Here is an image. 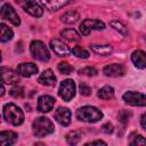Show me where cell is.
Segmentation results:
<instances>
[{"mask_svg":"<svg viewBox=\"0 0 146 146\" xmlns=\"http://www.w3.org/2000/svg\"><path fill=\"white\" fill-rule=\"evenodd\" d=\"M2 114H3L5 120L13 125H19L24 121V114L22 110L13 103H8L3 106Z\"/></svg>","mask_w":146,"mask_h":146,"instance_id":"6da1fadb","label":"cell"},{"mask_svg":"<svg viewBox=\"0 0 146 146\" xmlns=\"http://www.w3.org/2000/svg\"><path fill=\"white\" fill-rule=\"evenodd\" d=\"M55 128L52 122L46 116L36 117L32 123V131L36 137H46L47 135L54 132Z\"/></svg>","mask_w":146,"mask_h":146,"instance_id":"7a4b0ae2","label":"cell"},{"mask_svg":"<svg viewBox=\"0 0 146 146\" xmlns=\"http://www.w3.org/2000/svg\"><path fill=\"white\" fill-rule=\"evenodd\" d=\"M76 117L80 121H83V122L95 123V122H98L103 117V113L97 107L83 106V107H80L76 111Z\"/></svg>","mask_w":146,"mask_h":146,"instance_id":"3957f363","label":"cell"},{"mask_svg":"<svg viewBox=\"0 0 146 146\" xmlns=\"http://www.w3.org/2000/svg\"><path fill=\"white\" fill-rule=\"evenodd\" d=\"M30 51L33 58L41 60V62H48L50 58L49 50L46 47V44L40 40H34L30 44Z\"/></svg>","mask_w":146,"mask_h":146,"instance_id":"277c9868","label":"cell"},{"mask_svg":"<svg viewBox=\"0 0 146 146\" xmlns=\"http://www.w3.org/2000/svg\"><path fill=\"white\" fill-rule=\"evenodd\" d=\"M58 95L65 100V102H70L74 95H75V83L73 80L71 79H66L64 81H62L59 89H58Z\"/></svg>","mask_w":146,"mask_h":146,"instance_id":"5b68a950","label":"cell"},{"mask_svg":"<svg viewBox=\"0 0 146 146\" xmlns=\"http://www.w3.org/2000/svg\"><path fill=\"white\" fill-rule=\"evenodd\" d=\"M123 100L131 106H146V96L137 91H127L122 96Z\"/></svg>","mask_w":146,"mask_h":146,"instance_id":"8992f818","label":"cell"},{"mask_svg":"<svg viewBox=\"0 0 146 146\" xmlns=\"http://www.w3.org/2000/svg\"><path fill=\"white\" fill-rule=\"evenodd\" d=\"M105 24L98 19H84L80 24V32L83 35H88L94 30H104Z\"/></svg>","mask_w":146,"mask_h":146,"instance_id":"52a82bcc","label":"cell"},{"mask_svg":"<svg viewBox=\"0 0 146 146\" xmlns=\"http://www.w3.org/2000/svg\"><path fill=\"white\" fill-rule=\"evenodd\" d=\"M1 18L11 22L14 25H19L21 24L19 16L17 15L15 9L9 3H3L2 5V7H1Z\"/></svg>","mask_w":146,"mask_h":146,"instance_id":"ba28073f","label":"cell"},{"mask_svg":"<svg viewBox=\"0 0 146 146\" xmlns=\"http://www.w3.org/2000/svg\"><path fill=\"white\" fill-rule=\"evenodd\" d=\"M16 73L23 78H30L38 73V66L33 63H22L16 67Z\"/></svg>","mask_w":146,"mask_h":146,"instance_id":"9c48e42d","label":"cell"},{"mask_svg":"<svg viewBox=\"0 0 146 146\" xmlns=\"http://www.w3.org/2000/svg\"><path fill=\"white\" fill-rule=\"evenodd\" d=\"M103 73L106 75V76H111V78H119V76H122L124 75L125 73V67L122 65V64H110L107 66L104 67L103 70Z\"/></svg>","mask_w":146,"mask_h":146,"instance_id":"30bf717a","label":"cell"},{"mask_svg":"<svg viewBox=\"0 0 146 146\" xmlns=\"http://www.w3.org/2000/svg\"><path fill=\"white\" fill-rule=\"evenodd\" d=\"M54 117L59 124L66 127L71 122V111L67 107H58L55 111Z\"/></svg>","mask_w":146,"mask_h":146,"instance_id":"8fae6325","label":"cell"},{"mask_svg":"<svg viewBox=\"0 0 146 146\" xmlns=\"http://www.w3.org/2000/svg\"><path fill=\"white\" fill-rule=\"evenodd\" d=\"M55 105V98L49 95H43L38 98V111L42 113H47L52 110Z\"/></svg>","mask_w":146,"mask_h":146,"instance_id":"7c38bea8","label":"cell"},{"mask_svg":"<svg viewBox=\"0 0 146 146\" xmlns=\"http://www.w3.org/2000/svg\"><path fill=\"white\" fill-rule=\"evenodd\" d=\"M22 7L27 14H30L34 17H41L43 14V9L34 0H26L25 2L22 3Z\"/></svg>","mask_w":146,"mask_h":146,"instance_id":"4fadbf2b","label":"cell"},{"mask_svg":"<svg viewBox=\"0 0 146 146\" xmlns=\"http://www.w3.org/2000/svg\"><path fill=\"white\" fill-rule=\"evenodd\" d=\"M50 48L52 49V51L57 55V56H66L68 52H70V49L63 42L60 41L59 39H52L50 41Z\"/></svg>","mask_w":146,"mask_h":146,"instance_id":"5bb4252c","label":"cell"},{"mask_svg":"<svg viewBox=\"0 0 146 146\" xmlns=\"http://www.w3.org/2000/svg\"><path fill=\"white\" fill-rule=\"evenodd\" d=\"M38 82H40L43 86H48V87H52L56 84V76L52 72V70L48 68L44 70L38 78Z\"/></svg>","mask_w":146,"mask_h":146,"instance_id":"9a60e30c","label":"cell"},{"mask_svg":"<svg viewBox=\"0 0 146 146\" xmlns=\"http://www.w3.org/2000/svg\"><path fill=\"white\" fill-rule=\"evenodd\" d=\"M1 79L3 83H10V84H15L19 80L17 73H15L13 70L5 66L1 67Z\"/></svg>","mask_w":146,"mask_h":146,"instance_id":"2e32d148","label":"cell"},{"mask_svg":"<svg viewBox=\"0 0 146 146\" xmlns=\"http://www.w3.org/2000/svg\"><path fill=\"white\" fill-rule=\"evenodd\" d=\"M42 6L48 10H58L65 6H67L71 0H40Z\"/></svg>","mask_w":146,"mask_h":146,"instance_id":"e0dca14e","label":"cell"},{"mask_svg":"<svg viewBox=\"0 0 146 146\" xmlns=\"http://www.w3.org/2000/svg\"><path fill=\"white\" fill-rule=\"evenodd\" d=\"M131 60L138 68L146 67V52L143 50H135L131 54Z\"/></svg>","mask_w":146,"mask_h":146,"instance_id":"ac0fdd59","label":"cell"},{"mask_svg":"<svg viewBox=\"0 0 146 146\" xmlns=\"http://www.w3.org/2000/svg\"><path fill=\"white\" fill-rule=\"evenodd\" d=\"M17 140V135L14 131L7 130V131H1L0 132V144L2 146H8L15 144Z\"/></svg>","mask_w":146,"mask_h":146,"instance_id":"d6986e66","label":"cell"},{"mask_svg":"<svg viewBox=\"0 0 146 146\" xmlns=\"http://www.w3.org/2000/svg\"><path fill=\"white\" fill-rule=\"evenodd\" d=\"M60 36L63 39L70 41V42H78V41H80L79 33L75 30H73V29H65V30H63L60 32Z\"/></svg>","mask_w":146,"mask_h":146,"instance_id":"ffe728a7","label":"cell"},{"mask_svg":"<svg viewBox=\"0 0 146 146\" xmlns=\"http://www.w3.org/2000/svg\"><path fill=\"white\" fill-rule=\"evenodd\" d=\"M90 49L100 56H107L113 51V48L110 44H90Z\"/></svg>","mask_w":146,"mask_h":146,"instance_id":"44dd1931","label":"cell"},{"mask_svg":"<svg viewBox=\"0 0 146 146\" xmlns=\"http://www.w3.org/2000/svg\"><path fill=\"white\" fill-rule=\"evenodd\" d=\"M80 18V15L79 13L74 11V10H68L66 13H64L62 15V21L66 24H72V23H75L78 19Z\"/></svg>","mask_w":146,"mask_h":146,"instance_id":"7402d4cb","label":"cell"},{"mask_svg":"<svg viewBox=\"0 0 146 146\" xmlns=\"http://www.w3.org/2000/svg\"><path fill=\"white\" fill-rule=\"evenodd\" d=\"M81 137H82V132L79 131V130H73V131H70L67 135H66V141L67 144L70 145H76L80 140H81Z\"/></svg>","mask_w":146,"mask_h":146,"instance_id":"603a6c76","label":"cell"},{"mask_svg":"<svg viewBox=\"0 0 146 146\" xmlns=\"http://www.w3.org/2000/svg\"><path fill=\"white\" fill-rule=\"evenodd\" d=\"M0 27H1V36H0V40L1 42H6V41H9L13 39V35H14V32L10 27H8L6 24L1 23L0 24Z\"/></svg>","mask_w":146,"mask_h":146,"instance_id":"cb8c5ba5","label":"cell"},{"mask_svg":"<svg viewBox=\"0 0 146 146\" xmlns=\"http://www.w3.org/2000/svg\"><path fill=\"white\" fill-rule=\"evenodd\" d=\"M114 96V89L111 86H105L99 89L98 91V97L102 99H111Z\"/></svg>","mask_w":146,"mask_h":146,"instance_id":"d4e9b609","label":"cell"},{"mask_svg":"<svg viewBox=\"0 0 146 146\" xmlns=\"http://www.w3.org/2000/svg\"><path fill=\"white\" fill-rule=\"evenodd\" d=\"M111 26L114 30H116L120 34H122L123 36H127L128 35V29H127V26L122 22H120V21H112L111 22Z\"/></svg>","mask_w":146,"mask_h":146,"instance_id":"484cf974","label":"cell"},{"mask_svg":"<svg viewBox=\"0 0 146 146\" xmlns=\"http://www.w3.org/2000/svg\"><path fill=\"white\" fill-rule=\"evenodd\" d=\"M129 144L130 145H146V138H144L141 135L138 133H131L129 138Z\"/></svg>","mask_w":146,"mask_h":146,"instance_id":"4316f807","label":"cell"},{"mask_svg":"<svg viewBox=\"0 0 146 146\" xmlns=\"http://www.w3.org/2000/svg\"><path fill=\"white\" fill-rule=\"evenodd\" d=\"M72 54H73L74 56H76V57H79V58H83V59H86V58L89 57V52H88L84 48H82V47H80V46H75V47L72 49Z\"/></svg>","mask_w":146,"mask_h":146,"instance_id":"83f0119b","label":"cell"},{"mask_svg":"<svg viewBox=\"0 0 146 146\" xmlns=\"http://www.w3.org/2000/svg\"><path fill=\"white\" fill-rule=\"evenodd\" d=\"M58 71L62 74H70V73L73 72V67L67 62H60L58 64Z\"/></svg>","mask_w":146,"mask_h":146,"instance_id":"f1b7e54d","label":"cell"},{"mask_svg":"<svg viewBox=\"0 0 146 146\" xmlns=\"http://www.w3.org/2000/svg\"><path fill=\"white\" fill-rule=\"evenodd\" d=\"M79 73L81 75H87V76H95L97 75L98 71L95 68V67H91V66H87V67H83L82 70L79 71Z\"/></svg>","mask_w":146,"mask_h":146,"instance_id":"f546056e","label":"cell"},{"mask_svg":"<svg viewBox=\"0 0 146 146\" xmlns=\"http://www.w3.org/2000/svg\"><path fill=\"white\" fill-rule=\"evenodd\" d=\"M9 94H10V96H13L15 98H22L24 96V89L19 86H15L14 88L10 89Z\"/></svg>","mask_w":146,"mask_h":146,"instance_id":"4dcf8cb0","label":"cell"},{"mask_svg":"<svg viewBox=\"0 0 146 146\" xmlns=\"http://www.w3.org/2000/svg\"><path fill=\"white\" fill-rule=\"evenodd\" d=\"M79 88H80V94H81L82 96H90V95H91V89H90V87L87 86L86 83L81 82L80 86H79Z\"/></svg>","mask_w":146,"mask_h":146,"instance_id":"1f68e13d","label":"cell"},{"mask_svg":"<svg viewBox=\"0 0 146 146\" xmlns=\"http://www.w3.org/2000/svg\"><path fill=\"white\" fill-rule=\"evenodd\" d=\"M129 116H130V113H128L127 111H121L119 113V120L122 122V123H127L128 120H129Z\"/></svg>","mask_w":146,"mask_h":146,"instance_id":"d6a6232c","label":"cell"},{"mask_svg":"<svg viewBox=\"0 0 146 146\" xmlns=\"http://www.w3.org/2000/svg\"><path fill=\"white\" fill-rule=\"evenodd\" d=\"M113 130H114V128L111 123H105V124L102 125V131L105 132L106 135H111L113 132Z\"/></svg>","mask_w":146,"mask_h":146,"instance_id":"836d02e7","label":"cell"},{"mask_svg":"<svg viewBox=\"0 0 146 146\" xmlns=\"http://www.w3.org/2000/svg\"><path fill=\"white\" fill-rule=\"evenodd\" d=\"M86 145H106V143L103 141V140H94V141H89V143H87Z\"/></svg>","mask_w":146,"mask_h":146,"instance_id":"e575fe53","label":"cell"},{"mask_svg":"<svg viewBox=\"0 0 146 146\" xmlns=\"http://www.w3.org/2000/svg\"><path fill=\"white\" fill-rule=\"evenodd\" d=\"M140 123H141V127L146 130V113L141 116V119H140Z\"/></svg>","mask_w":146,"mask_h":146,"instance_id":"d590c367","label":"cell"},{"mask_svg":"<svg viewBox=\"0 0 146 146\" xmlns=\"http://www.w3.org/2000/svg\"><path fill=\"white\" fill-rule=\"evenodd\" d=\"M15 1H16V2H17V3H23V1H24V2H25V1H26V0H15Z\"/></svg>","mask_w":146,"mask_h":146,"instance_id":"8d00e7d4","label":"cell"}]
</instances>
